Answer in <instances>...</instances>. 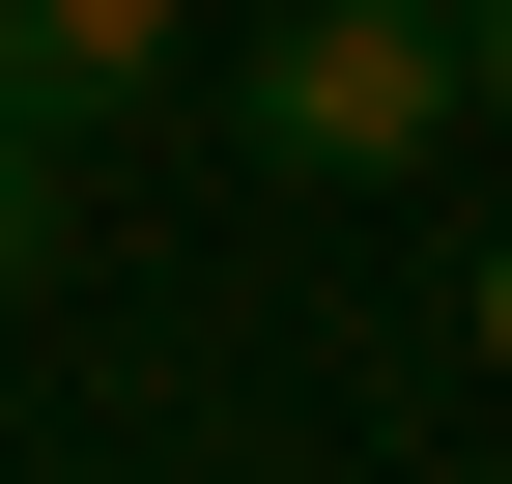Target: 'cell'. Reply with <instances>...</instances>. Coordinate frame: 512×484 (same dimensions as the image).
Listing matches in <instances>:
<instances>
[{
    "label": "cell",
    "instance_id": "obj_1",
    "mask_svg": "<svg viewBox=\"0 0 512 484\" xmlns=\"http://www.w3.org/2000/svg\"><path fill=\"white\" fill-rule=\"evenodd\" d=\"M228 86H256V171H342L370 200V171H427L484 114V0H285Z\"/></svg>",
    "mask_w": 512,
    "mask_h": 484
},
{
    "label": "cell",
    "instance_id": "obj_2",
    "mask_svg": "<svg viewBox=\"0 0 512 484\" xmlns=\"http://www.w3.org/2000/svg\"><path fill=\"white\" fill-rule=\"evenodd\" d=\"M0 86H29V114H114V86H171V0H0Z\"/></svg>",
    "mask_w": 512,
    "mask_h": 484
},
{
    "label": "cell",
    "instance_id": "obj_3",
    "mask_svg": "<svg viewBox=\"0 0 512 484\" xmlns=\"http://www.w3.org/2000/svg\"><path fill=\"white\" fill-rule=\"evenodd\" d=\"M57 143H86V114H29V86H0V285H29V228H57Z\"/></svg>",
    "mask_w": 512,
    "mask_h": 484
},
{
    "label": "cell",
    "instance_id": "obj_4",
    "mask_svg": "<svg viewBox=\"0 0 512 484\" xmlns=\"http://www.w3.org/2000/svg\"><path fill=\"white\" fill-rule=\"evenodd\" d=\"M484 371H512V257H484Z\"/></svg>",
    "mask_w": 512,
    "mask_h": 484
},
{
    "label": "cell",
    "instance_id": "obj_5",
    "mask_svg": "<svg viewBox=\"0 0 512 484\" xmlns=\"http://www.w3.org/2000/svg\"><path fill=\"white\" fill-rule=\"evenodd\" d=\"M484 114H512V0H484Z\"/></svg>",
    "mask_w": 512,
    "mask_h": 484
}]
</instances>
